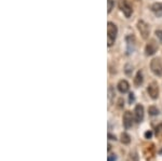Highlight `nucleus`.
Masks as SVG:
<instances>
[{"mask_svg": "<svg viewBox=\"0 0 162 161\" xmlns=\"http://www.w3.org/2000/svg\"><path fill=\"white\" fill-rule=\"evenodd\" d=\"M118 34V28L117 26L115 25L111 22H108L107 24V40H108V47H111L115 43V40H116Z\"/></svg>", "mask_w": 162, "mask_h": 161, "instance_id": "nucleus-1", "label": "nucleus"}, {"mask_svg": "<svg viewBox=\"0 0 162 161\" xmlns=\"http://www.w3.org/2000/svg\"><path fill=\"white\" fill-rule=\"evenodd\" d=\"M137 28H138V31L141 33L142 37H143L144 39H147L149 37L150 28H149V25L146 23V22H144L143 19L138 21V23H137Z\"/></svg>", "mask_w": 162, "mask_h": 161, "instance_id": "nucleus-2", "label": "nucleus"}, {"mask_svg": "<svg viewBox=\"0 0 162 161\" xmlns=\"http://www.w3.org/2000/svg\"><path fill=\"white\" fill-rule=\"evenodd\" d=\"M119 8L121 10L122 13L126 15V18H130L133 13V9L130 6V3L127 0H120L119 1Z\"/></svg>", "mask_w": 162, "mask_h": 161, "instance_id": "nucleus-3", "label": "nucleus"}, {"mask_svg": "<svg viewBox=\"0 0 162 161\" xmlns=\"http://www.w3.org/2000/svg\"><path fill=\"white\" fill-rule=\"evenodd\" d=\"M150 68L156 76H161L162 75V63L159 58H154L150 63Z\"/></svg>", "mask_w": 162, "mask_h": 161, "instance_id": "nucleus-4", "label": "nucleus"}, {"mask_svg": "<svg viewBox=\"0 0 162 161\" xmlns=\"http://www.w3.org/2000/svg\"><path fill=\"white\" fill-rule=\"evenodd\" d=\"M147 92H148L149 96H150L153 99H158V96H159V87H158V83H157V82H154V81L151 82V83L148 85V88H147Z\"/></svg>", "mask_w": 162, "mask_h": 161, "instance_id": "nucleus-5", "label": "nucleus"}, {"mask_svg": "<svg viewBox=\"0 0 162 161\" xmlns=\"http://www.w3.org/2000/svg\"><path fill=\"white\" fill-rule=\"evenodd\" d=\"M134 119H135V122L139 123L143 121L144 119V107L142 105H136L134 109Z\"/></svg>", "mask_w": 162, "mask_h": 161, "instance_id": "nucleus-6", "label": "nucleus"}, {"mask_svg": "<svg viewBox=\"0 0 162 161\" xmlns=\"http://www.w3.org/2000/svg\"><path fill=\"white\" fill-rule=\"evenodd\" d=\"M133 115H132L131 111H126L123 115V126L126 129H130L132 126H133Z\"/></svg>", "mask_w": 162, "mask_h": 161, "instance_id": "nucleus-7", "label": "nucleus"}, {"mask_svg": "<svg viewBox=\"0 0 162 161\" xmlns=\"http://www.w3.org/2000/svg\"><path fill=\"white\" fill-rule=\"evenodd\" d=\"M157 49H158V46H157V43L154 42V40H150V42L147 43L145 51H146L147 55H154V53L157 52Z\"/></svg>", "mask_w": 162, "mask_h": 161, "instance_id": "nucleus-8", "label": "nucleus"}, {"mask_svg": "<svg viewBox=\"0 0 162 161\" xmlns=\"http://www.w3.org/2000/svg\"><path fill=\"white\" fill-rule=\"evenodd\" d=\"M130 89V84L127 80H120L119 83H118V90H119L120 93H127Z\"/></svg>", "mask_w": 162, "mask_h": 161, "instance_id": "nucleus-9", "label": "nucleus"}, {"mask_svg": "<svg viewBox=\"0 0 162 161\" xmlns=\"http://www.w3.org/2000/svg\"><path fill=\"white\" fill-rule=\"evenodd\" d=\"M127 54L132 53L135 48V38L134 36H127Z\"/></svg>", "mask_w": 162, "mask_h": 161, "instance_id": "nucleus-10", "label": "nucleus"}, {"mask_svg": "<svg viewBox=\"0 0 162 161\" xmlns=\"http://www.w3.org/2000/svg\"><path fill=\"white\" fill-rule=\"evenodd\" d=\"M151 10L157 16H162V2H157L151 6Z\"/></svg>", "mask_w": 162, "mask_h": 161, "instance_id": "nucleus-11", "label": "nucleus"}, {"mask_svg": "<svg viewBox=\"0 0 162 161\" xmlns=\"http://www.w3.org/2000/svg\"><path fill=\"white\" fill-rule=\"evenodd\" d=\"M144 79H143V74H142V72H138L136 74V76L134 78V84L136 85V87H139L142 83H143Z\"/></svg>", "mask_w": 162, "mask_h": 161, "instance_id": "nucleus-12", "label": "nucleus"}, {"mask_svg": "<svg viewBox=\"0 0 162 161\" xmlns=\"http://www.w3.org/2000/svg\"><path fill=\"white\" fill-rule=\"evenodd\" d=\"M120 141H121L122 144H124V145H127V144L131 143V136H130L127 133H122Z\"/></svg>", "mask_w": 162, "mask_h": 161, "instance_id": "nucleus-13", "label": "nucleus"}, {"mask_svg": "<svg viewBox=\"0 0 162 161\" xmlns=\"http://www.w3.org/2000/svg\"><path fill=\"white\" fill-rule=\"evenodd\" d=\"M127 161H139V157H138V153L136 152H131L127 156Z\"/></svg>", "mask_w": 162, "mask_h": 161, "instance_id": "nucleus-14", "label": "nucleus"}, {"mask_svg": "<svg viewBox=\"0 0 162 161\" xmlns=\"http://www.w3.org/2000/svg\"><path fill=\"white\" fill-rule=\"evenodd\" d=\"M148 111H149V115H151V116H157V115L159 114V109L157 108V107H154V106L149 107Z\"/></svg>", "mask_w": 162, "mask_h": 161, "instance_id": "nucleus-15", "label": "nucleus"}, {"mask_svg": "<svg viewBox=\"0 0 162 161\" xmlns=\"http://www.w3.org/2000/svg\"><path fill=\"white\" fill-rule=\"evenodd\" d=\"M107 6H108V8H107V12H108V13H110V12H111V10L114 9L115 1H114V0H107Z\"/></svg>", "mask_w": 162, "mask_h": 161, "instance_id": "nucleus-16", "label": "nucleus"}, {"mask_svg": "<svg viewBox=\"0 0 162 161\" xmlns=\"http://www.w3.org/2000/svg\"><path fill=\"white\" fill-rule=\"evenodd\" d=\"M117 160V156L115 153H109L107 157V161H116Z\"/></svg>", "mask_w": 162, "mask_h": 161, "instance_id": "nucleus-17", "label": "nucleus"}, {"mask_svg": "<svg viewBox=\"0 0 162 161\" xmlns=\"http://www.w3.org/2000/svg\"><path fill=\"white\" fill-rule=\"evenodd\" d=\"M151 136H153V132H151V131H147V132H145V137L146 138H150Z\"/></svg>", "mask_w": 162, "mask_h": 161, "instance_id": "nucleus-18", "label": "nucleus"}, {"mask_svg": "<svg viewBox=\"0 0 162 161\" xmlns=\"http://www.w3.org/2000/svg\"><path fill=\"white\" fill-rule=\"evenodd\" d=\"M156 35L162 41V30H156Z\"/></svg>", "mask_w": 162, "mask_h": 161, "instance_id": "nucleus-19", "label": "nucleus"}, {"mask_svg": "<svg viewBox=\"0 0 162 161\" xmlns=\"http://www.w3.org/2000/svg\"><path fill=\"white\" fill-rule=\"evenodd\" d=\"M133 101H134V94L131 93V94H130V97H129V102H130V103H132Z\"/></svg>", "mask_w": 162, "mask_h": 161, "instance_id": "nucleus-20", "label": "nucleus"}, {"mask_svg": "<svg viewBox=\"0 0 162 161\" xmlns=\"http://www.w3.org/2000/svg\"><path fill=\"white\" fill-rule=\"evenodd\" d=\"M108 138H109V140H116V136L109 133V134H108Z\"/></svg>", "mask_w": 162, "mask_h": 161, "instance_id": "nucleus-21", "label": "nucleus"}, {"mask_svg": "<svg viewBox=\"0 0 162 161\" xmlns=\"http://www.w3.org/2000/svg\"><path fill=\"white\" fill-rule=\"evenodd\" d=\"M107 149H108V152H110V149H111V146H110V144H108V148H107Z\"/></svg>", "mask_w": 162, "mask_h": 161, "instance_id": "nucleus-22", "label": "nucleus"}]
</instances>
